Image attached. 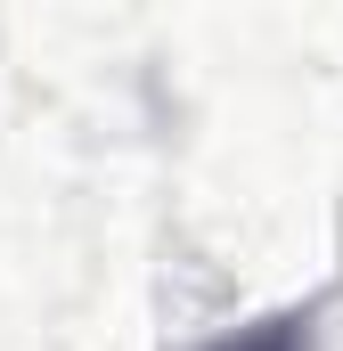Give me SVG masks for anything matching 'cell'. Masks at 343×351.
<instances>
[{
    "label": "cell",
    "instance_id": "obj_1",
    "mask_svg": "<svg viewBox=\"0 0 343 351\" xmlns=\"http://www.w3.org/2000/svg\"><path fill=\"white\" fill-rule=\"evenodd\" d=\"M311 343H319V302H286V311L246 319V327H229V335H213L196 351H311Z\"/></svg>",
    "mask_w": 343,
    "mask_h": 351
}]
</instances>
